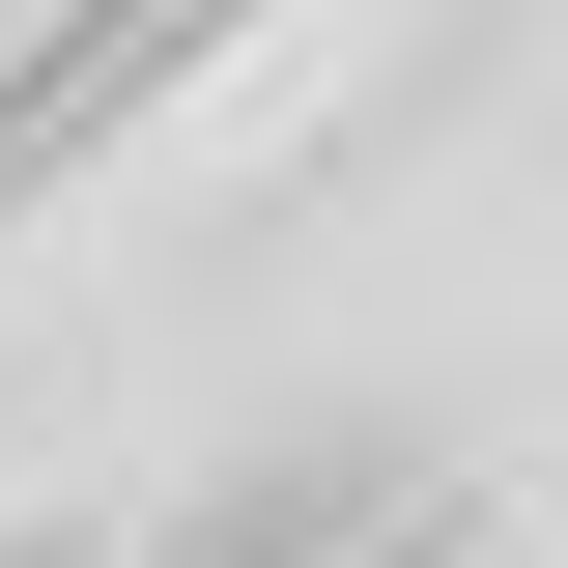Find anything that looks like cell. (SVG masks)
<instances>
[{"mask_svg": "<svg viewBox=\"0 0 568 568\" xmlns=\"http://www.w3.org/2000/svg\"><path fill=\"white\" fill-rule=\"evenodd\" d=\"M342 540H426V455H398V426H284L256 484L171 511V568H342Z\"/></svg>", "mask_w": 568, "mask_h": 568, "instance_id": "cell-1", "label": "cell"}]
</instances>
